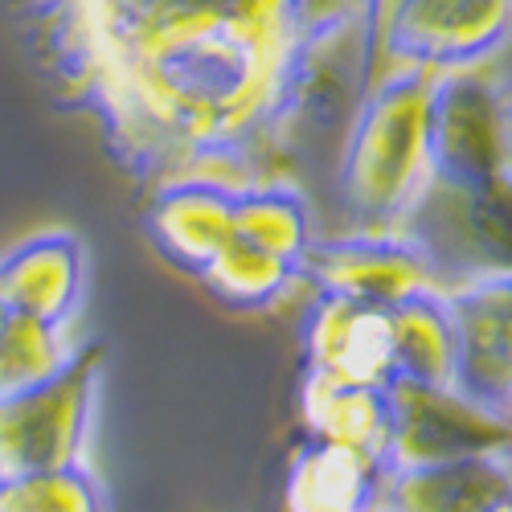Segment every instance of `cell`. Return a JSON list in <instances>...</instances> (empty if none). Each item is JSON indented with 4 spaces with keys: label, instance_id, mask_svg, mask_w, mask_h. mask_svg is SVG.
Segmentation results:
<instances>
[{
    "label": "cell",
    "instance_id": "obj_1",
    "mask_svg": "<svg viewBox=\"0 0 512 512\" xmlns=\"http://www.w3.org/2000/svg\"><path fill=\"white\" fill-rule=\"evenodd\" d=\"M62 107L140 189L279 177L320 58L357 25L336 0H21Z\"/></svg>",
    "mask_w": 512,
    "mask_h": 512
},
{
    "label": "cell",
    "instance_id": "obj_2",
    "mask_svg": "<svg viewBox=\"0 0 512 512\" xmlns=\"http://www.w3.org/2000/svg\"><path fill=\"white\" fill-rule=\"evenodd\" d=\"M435 82L439 74L431 70L394 66L361 91L336 164V197L357 230H406L426 193L435 189Z\"/></svg>",
    "mask_w": 512,
    "mask_h": 512
},
{
    "label": "cell",
    "instance_id": "obj_3",
    "mask_svg": "<svg viewBox=\"0 0 512 512\" xmlns=\"http://www.w3.org/2000/svg\"><path fill=\"white\" fill-rule=\"evenodd\" d=\"M431 164L435 185L463 193L476 209H508L512 177V115L508 70L500 58L439 74L431 107Z\"/></svg>",
    "mask_w": 512,
    "mask_h": 512
},
{
    "label": "cell",
    "instance_id": "obj_4",
    "mask_svg": "<svg viewBox=\"0 0 512 512\" xmlns=\"http://www.w3.org/2000/svg\"><path fill=\"white\" fill-rule=\"evenodd\" d=\"M103 377L107 345L87 340L54 377L0 398V480L87 459Z\"/></svg>",
    "mask_w": 512,
    "mask_h": 512
},
{
    "label": "cell",
    "instance_id": "obj_5",
    "mask_svg": "<svg viewBox=\"0 0 512 512\" xmlns=\"http://www.w3.org/2000/svg\"><path fill=\"white\" fill-rule=\"evenodd\" d=\"M451 312V390L467 410L500 426L512 414V279L504 267L480 271L443 291Z\"/></svg>",
    "mask_w": 512,
    "mask_h": 512
},
{
    "label": "cell",
    "instance_id": "obj_6",
    "mask_svg": "<svg viewBox=\"0 0 512 512\" xmlns=\"http://www.w3.org/2000/svg\"><path fill=\"white\" fill-rule=\"evenodd\" d=\"M435 259L406 230H349L336 238H312L300 259V279L312 291L394 308L435 283Z\"/></svg>",
    "mask_w": 512,
    "mask_h": 512
},
{
    "label": "cell",
    "instance_id": "obj_7",
    "mask_svg": "<svg viewBox=\"0 0 512 512\" xmlns=\"http://www.w3.org/2000/svg\"><path fill=\"white\" fill-rule=\"evenodd\" d=\"M512 0H406L386 33V70H476L504 54Z\"/></svg>",
    "mask_w": 512,
    "mask_h": 512
},
{
    "label": "cell",
    "instance_id": "obj_8",
    "mask_svg": "<svg viewBox=\"0 0 512 512\" xmlns=\"http://www.w3.org/2000/svg\"><path fill=\"white\" fill-rule=\"evenodd\" d=\"M512 504L508 443L398 459L377 512H496Z\"/></svg>",
    "mask_w": 512,
    "mask_h": 512
},
{
    "label": "cell",
    "instance_id": "obj_9",
    "mask_svg": "<svg viewBox=\"0 0 512 512\" xmlns=\"http://www.w3.org/2000/svg\"><path fill=\"white\" fill-rule=\"evenodd\" d=\"M87 283V242L66 226L37 230L0 254V304L9 312L70 328L87 304Z\"/></svg>",
    "mask_w": 512,
    "mask_h": 512
},
{
    "label": "cell",
    "instance_id": "obj_10",
    "mask_svg": "<svg viewBox=\"0 0 512 512\" xmlns=\"http://www.w3.org/2000/svg\"><path fill=\"white\" fill-rule=\"evenodd\" d=\"M304 373L361 386H394V324L390 308L324 295L304 316Z\"/></svg>",
    "mask_w": 512,
    "mask_h": 512
},
{
    "label": "cell",
    "instance_id": "obj_11",
    "mask_svg": "<svg viewBox=\"0 0 512 512\" xmlns=\"http://www.w3.org/2000/svg\"><path fill=\"white\" fill-rule=\"evenodd\" d=\"M234 193L218 177H177L148 189L144 209V234L160 259L193 275L234 238Z\"/></svg>",
    "mask_w": 512,
    "mask_h": 512
},
{
    "label": "cell",
    "instance_id": "obj_12",
    "mask_svg": "<svg viewBox=\"0 0 512 512\" xmlns=\"http://www.w3.org/2000/svg\"><path fill=\"white\" fill-rule=\"evenodd\" d=\"M304 431L324 443L365 451L373 459L398 463V394L394 386H361L304 373L300 381Z\"/></svg>",
    "mask_w": 512,
    "mask_h": 512
},
{
    "label": "cell",
    "instance_id": "obj_13",
    "mask_svg": "<svg viewBox=\"0 0 512 512\" xmlns=\"http://www.w3.org/2000/svg\"><path fill=\"white\" fill-rule=\"evenodd\" d=\"M390 467L386 459L308 435L287 459L283 512H377Z\"/></svg>",
    "mask_w": 512,
    "mask_h": 512
},
{
    "label": "cell",
    "instance_id": "obj_14",
    "mask_svg": "<svg viewBox=\"0 0 512 512\" xmlns=\"http://www.w3.org/2000/svg\"><path fill=\"white\" fill-rule=\"evenodd\" d=\"M394 324V386L402 390H451V312L439 287H422L390 308Z\"/></svg>",
    "mask_w": 512,
    "mask_h": 512
},
{
    "label": "cell",
    "instance_id": "obj_15",
    "mask_svg": "<svg viewBox=\"0 0 512 512\" xmlns=\"http://www.w3.org/2000/svg\"><path fill=\"white\" fill-rule=\"evenodd\" d=\"M234 238L259 246L267 254H279V259L300 267L304 250L316 238L308 197L283 177L238 185V193H234Z\"/></svg>",
    "mask_w": 512,
    "mask_h": 512
},
{
    "label": "cell",
    "instance_id": "obj_16",
    "mask_svg": "<svg viewBox=\"0 0 512 512\" xmlns=\"http://www.w3.org/2000/svg\"><path fill=\"white\" fill-rule=\"evenodd\" d=\"M197 283L230 312H271L287 300V291L300 283V267L230 238L213 259L197 271Z\"/></svg>",
    "mask_w": 512,
    "mask_h": 512
},
{
    "label": "cell",
    "instance_id": "obj_17",
    "mask_svg": "<svg viewBox=\"0 0 512 512\" xmlns=\"http://www.w3.org/2000/svg\"><path fill=\"white\" fill-rule=\"evenodd\" d=\"M0 512H111V500L99 472L82 459L0 480Z\"/></svg>",
    "mask_w": 512,
    "mask_h": 512
},
{
    "label": "cell",
    "instance_id": "obj_18",
    "mask_svg": "<svg viewBox=\"0 0 512 512\" xmlns=\"http://www.w3.org/2000/svg\"><path fill=\"white\" fill-rule=\"evenodd\" d=\"M66 357H70L66 328L9 312L5 332H0V398L54 377L66 365Z\"/></svg>",
    "mask_w": 512,
    "mask_h": 512
},
{
    "label": "cell",
    "instance_id": "obj_19",
    "mask_svg": "<svg viewBox=\"0 0 512 512\" xmlns=\"http://www.w3.org/2000/svg\"><path fill=\"white\" fill-rule=\"evenodd\" d=\"M406 0H357V29H361V91L386 74V33Z\"/></svg>",
    "mask_w": 512,
    "mask_h": 512
},
{
    "label": "cell",
    "instance_id": "obj_20",
    "mask_svg": "<svg viewBox=\"0 0 512 512\" xmlns=\"http://www.w3.org/2000/svg\"><path fill=\"white\" fill-rule=\"evenodd\" d=\"M5 320H9V308H5V304H0V332H5Z\"/></svg>",
    "mask_w": 512,
    "mask_h": 512
},
{
    "label": "cell",
    "instance_id": "obj_21",
    "mask_svg": "<svg viewBox=\"0 0 512 512\" xmlns=\"http://www.w3.org/2000/svg\"><path fill=\"white\" fill-rule=\"evenodd\" d=\"M496 512H508V504H504V508H496Z\"/></svg>",
    "mask_w": 512,
    "mask_h": 512
}]
</instances>
